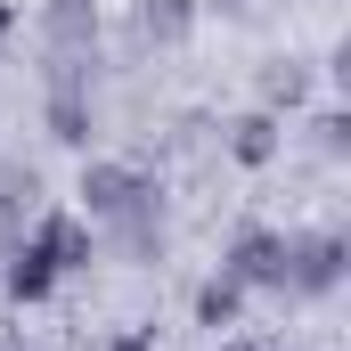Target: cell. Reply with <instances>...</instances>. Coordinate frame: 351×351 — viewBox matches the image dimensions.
I'll return each instance as SVG.
<instances>
[{
  "label": "cell",
  "instance_id": "8992f818",
  "mask_svg": "<svg viewBox=\"0 0 351 351\" xmlns=\"http://www.w3.org/2000/svg\"><path fill=\"white\" fill-rule=\"evenodd\" d=\"M0 286H8V294H16V302H41V294H49V286H58V269H49V254H41V245H25V254H16V262L0 269Z\"/></svg>",
  "mask_w": 351,
  "mask_h": 351
},
{
  "label": "cell",
  "instance_id": "7c38bea8",
  "mask_svg": "<svg viewBox=\"0 0 351 351\" xmlns=\"http://www.w3.org/2000/svg\"><path fill=\"white\" fill-rule=\"evenodd\" d=\"M106 351H156V343H147V335H114Z\"/></svg>",
  "mask_w": 351,
  "mask_h": 351
},
{
  "label": "cell",
  "instance_id": "3957f363",
  "mask_svg": "<svg viewBox=\"0 0 351 351\" xmlns=\"http://www.w3.org/2000/svg\"><path fill=\"white\" fill-rule=\"evenodd\" d=\"M33 245L49 254V269H82L90 262V229L74 213H41V229H33Z\"/></svg>",
  "mask_w": 351,
  "mask_h": 351
},
{
  "label": "cell",
  "instance_id": "5bb4252c",
  "mask_svg": "<svg viewBox=\"0 0 351 351\" xmlns=\"http://www.w3.org/2000/svg\"><path fill=\"white\" fill-rule=\"evenodd\" d=\"M229 351H254V343H229Z\"/></svg>",
  "mask_w": 351,
  "mask_h": 351
},
{
  "label": "cell",
  "instance_id": "52a82bcc",
  "mask_svg": "<svg viewBox=\"0 0 351 351\" xmlns=\"http://www.w3.org/2000/svg\"><path fill=\"white\" fill-rule=\"evenodd\" d=\"M237 311H245V286H237V278H229V269H221V278H204V286H196V319H204V327H229V319H237Z\"/></svg>",
  "mask_w": 351,
  "mask_h": 351
},
{
  "label": "cell",
  "instance_id": "ba28073f",
  "mask_svg": "<svg viewBox=\"0 0 351 351\" xmlns=\"http://www.w3.org/2000/svg\"><path fill=\"white\" fill-rule=\"evenodd\" d=\"M33 196H41L33 164H0V221H25V213H33Z\"/></svg>",
  "mask_w": 351,
  "mask_h": 351
},
{
  "label": "cell",
  "instance_id": "6da1fadb",
  "mask_svg": "<svg viewBox=\"0 0 351 351\" xmlns=\"http://www.w3.org/2000/svg\"><path fill=\"white\" fill-rule=\"evenodd\" d=\"M335 278H343V237H327V229L319 237H286V286L294 294H327Z\"/></svg>",
  "mask_w": 351,
  "mask_h": 351
},
{
  "label": "cell",
  "instance_id": "9c48e42d",
  "mask_svg": "<svg viewBox=\"0 0 351 351\" xmlns=\"http://www.w3.org/2000/svg\"><path fill=\"white\" fill-rule=\"evenodd\" d=\"M229 156H237V164H269V156H278V123H269V114H245L237 139H229Z\"/></svg>",
  "mask_w": 351,
  "mask_h": 351
},
{
  "label": "cell",
  "instance_id": "8fae6325",
  "mask_svg": "<svg viewBox=\"0 0 351 351\" xmlns=\"http://www.w3.org/2000/svg\"><path fill=\"white\" fill-rule=\"evenodd\" d=\"M188 33V0H147L139 8V41H180Z\"/></svg>",
  "mask_w": 351,
  "mask_h": 351
},
{
  "label": "cell",
  "instance_id": "4fadbf2b",
  "mask_svg": "<svg viewBox=\"0 0 351 351\" xmlns=\"http://www.w3.org/2000/svg\"><path fill=\"white\" fill-rule=\"evenodd\" d=\"M0 41H8V0H0Z\"/></svg>",
  "mask_w": 351,
  "mask_h": 351
},
{
  "label": "cell",
  "instance_id": "5b68a950",
  "mask_svg": "<svg viewBox=\"0 0 351 351\" xmlns=\"http://www.w3.org/2000/svg\"><path fill=\"white\" fill-rule=\"evenodd\" d=\"M49 131H58L66 147L90 139V82H49Z\"/></svg>",
  "mask_w": 351,
  "mask_h": 351
},
{
  "label": "cell",
  "instance_id": "30bf717a",
  "mask_svg": "<svg viewBox=\"0 0 351 351\" xmlns=\"http://www.w3.org/2000/svg\"><path fill=\"white\" fill-rule=\"evenodd\" d=\"M302 90H311V74H302L294 58H269V74H262V106H302Z\"/></svg>",
  "mask_w": 351,
  "mask_h": 351
},
{
  "label": "cell",
  "instance_id": "277c9868",
  "mask_svg": "<svg viewBox=\"0 0 351 351\" xmlns=\"http://www.w3.org/2000/svg\"><path fill=\"white\" fill-rule=\"evenodd\" d=\"M41 25H49L58 58H74V49L98 41V8H90V0H49V8H41Z\"/></svg>",
  "mask_w": 351,
  "mask_h": 351
},
{
  "label": "cell",
  "instance_id": "7a4b0ae2",
  "mask_svg": "<svg viewBox=\"0 0 351 351\" xmlns=\"http://www.w3.org/2000/svg\"><path fill=\"white\" fill-rule=\"evenodd\" d=\"M229 278H237V286H286V237H278V229H237Z\"/></svg>",
  "mask_w": 351,
  "mask_h": 351
}]
</instances>
